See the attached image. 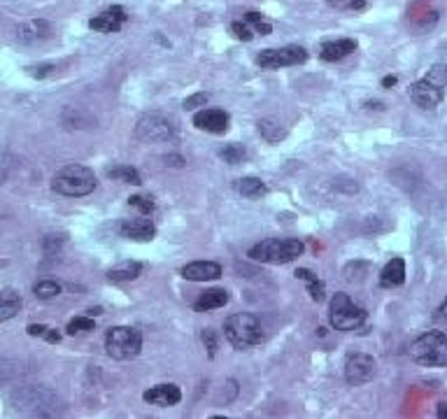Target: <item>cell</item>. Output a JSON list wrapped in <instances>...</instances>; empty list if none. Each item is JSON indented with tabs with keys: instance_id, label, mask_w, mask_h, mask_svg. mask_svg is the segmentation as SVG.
Segmentation results:
<instances>
[{
	"instance_id": "7",
	"label": "cell",
	"mask_w": 447,
	"mask_h": 419,
	"mask_svg": "<svg viewBox=\"0 0 447 419\" xmlns=\"http://www.w3.org/2000/svg\"><path fill=\"white\" fill-rule=\"evenodd\" d=\"M12 403L16 410H21L26 415H54V410L58 405V398L54 391H49L45 387H29V389H21L16 391Z\"/></svg>"
},
{
	"instance_id": "3",
	"label": "cell",
	"mask_w": 447,
	"mask_h": 419,
	"mask_svg": "<svg viewBox=\"0 0 447 419\" xmlns=\"http://www.w3.org/2000/svg\"><path fill=\"white\" fill-rule=\"evenodd\" d=\"M224 335L235 350H250L264 340V328L261 322L250 312H238L224 322Z\"/></svg>"
},
{
	"instance_id": "41",
	"label": "cell",
	"mask_w": 447,
	"mask_h": 419,
	"mask_svg": "<svg viewBox=\"0 0 447 419\" xmlns=\"http://www.w3.org/2000/svg\"><path fill=\"white\" fill-rule=\"evenodd\" d=\"M329 3L333 7H340V10H343V7H349V10H352V0H329Z\"/></svg>"
},
{
	"instance_id": "14",
	"label": "cell",
	"mask_w": 447,
	"mask_h": 419,
	"mask_svg": "<svg viewBox=\"0 0 447 419\" xmlns=\"http://www.w3.org/2000/svg\"><path fill=\"white\" fill-rule=\"evenodd\" d=\"M145 403L149 405H156V408H173V405H178L180 400H182V391L178 385H156L152 389H147L145 394Z\"/></svg>"
},
{
	"instance_id": "27",
	"label": "cell",
	"mask_w": 447,
	"mask_h": 419,
	"mask_svg": "<svg viewBox=\"0 0 447 419\" xmlns=\"http://www.w3.org/2000/svg\"><path fill=\"white\" fill-rule=\"evenodd\" d=\"M33 293L40 301H51V298H56L58 293H61V284L54 282V280H42V282H38L33 287Z\"/></svg>"
},
{
	"instance_id": "43",
	"label": "cell",
	"mask_w": 447,
	"mask_h": 419,
	"mask_svg": "<svg viewBox=\"0 0 447 419\" xmlns=\"http://www.w3.org/2000/svg\"><path fill=\"white\" fill-rule=\"evenodd\" d=\"M96 315H103V310L101 308H91L89 310V317H96Z\"/></svg>"
},
{
	"instance_id": "42",
	"label": "cell",
	"mask_w": 447,
	"mask_h": 419,
	"mask_svg": "<svg viewBox=\"0 0 447 419\" xmlns=\"http://www.w3.org/2000/svg\"><path fill=\"white\" fill-rule=\"evenodd\" d=\"M394 84H396V77H394V75H391V77H384V79H382V86H394Z\"/></svg>"
},
{
	"instance_id": "23",
	"label": "cell",
	"mask_w": 447,
	"mask_h": 419,
	"mask_svg": "<svg viewBox=\"0 0 447 419\" xmlns=\"http://www.w3.org/2000/svg\"><path fill=\"white\" fill-rule=\"evenodd\" d=\"M238 191L245 196V198L250 201H257L261 198V196H266V184L259 180V177H242V180H238Z\"/></svg>"
},
{
	"instance_id": "30",
	"label": "cell",
	"mask_w": 447,
	"mask_h": 419,
	"mask_svg": "<svg viewBox=\"0 0 447 419\" xmlns=\"http://www.w3.org/2000/svg\"><path fill=\"white\" fill-rule=\"evenodd\" d=\"M96 324H93V319L86 315V317H75V319H70V324L66 331L70 335H75V333H84V331H93Z\"/></svg>"
},
{
	"instance_id": "22",
	"label": "cell",
	"mask_w": 447,
	"mask_h": 419,
	"mask_svg": "<svg viewBox=\"0 0 447 419\" xmlns=\"http://www.w3.org/2000/svg\"><path fill=\"white\" fill-rule=\"evenodd\" d=\"M140 273H143V263H138V261H124V263L115 266V268H110L108 271V278L112 282H130V280H135Z\"/></svg>"
},
{
	"instance_id": "11",
	"label": "cell",
	"mask_w": 447,
	"mask_h": 419,
	"mask_svg": "<svg viewBox=\"0 0 447 419\" xmlns=\"http://www.w3.org/2000/svg\"><path fill=\"white\" fill-rule=\"evenodd\" d=\"M229 123H231L229 112H224L219 108H205V110L194 114V126L198 131L212 133V136H222V133H226L229 131Z\"/></svg>"
},
{
	"instance_id": "29",
	"label": "cell",
	"mask_w": 447,
	"mask_h": 419,
	"mask_svg": "<svg viewBox=\"0 0 447 419\" xmlns=\"http://www.w3.org/2000/svg\"><path fill=\"white\" fill-rule=\"evenodd\" d=\"M245 156H247V151H245L242 145H226L222 149V158L226 163H231V166H238L245 161Z\"/></svg>"
},
{
	"instance_id": "38",
	"label": "cell",
	"mask_w": 447,
	"mask_h": 419,
	"mask_svg": "<svg viewBox=\"0 0 447 419\" xmlns=\"http://www.w3.org/2000/svg\"><path fill=\"white\" fill-rule=\"evenodd\" d=\"M47 328L49 326H45V324H31L29 328H26V331H29V335H33V338H45V333H47Z\"/></svg>"
},
{
	"instance_id": "15",
	"label": "cell",
	"mask_w": 447,
	"mask_h": 419,
	"mask_svg": "<svg viewBox=\"0 0 447 419\" xmlns=\"http://www.w3.org/2000/svg\"><path fill=\"white\" fill-rule=\"evenodd\" d=\"M182 278L189 282H212L222 278V266L215 261H194L182 268Z\"/></svg>"
},
{
	"instance_id": "4",
	"label": "cell",
	"mask_w": 447,
	"mask_h": 419,
	"mask_svg": "<svg viewBox=\"0 0 447 419\" xmlns=\"http://www.w3.org/2000/svg\"><path fill=\"white\" fill-rule=\"evenodd\" d=\"M410 359L419 365H428V368H443L447 365V335L441 331L419 335L410 345Z\"/></svg>"
},
{
	"instance_id": "18",
	"label": "cell",
	"mask_w": 447,
	"mask_h": 419,
	"mask_svg": "<svg viewBox=\"0 0 447 419\" xmlns=\"http://www.w3.org/2000/svg\"><path fill=\"white\" fill-rule=\"evenodd\" d=\"M403 282H406V261H403L401 256H396V258H391V261L382 268V273H380V287L394 289V287H401Z\"/></svg>"
},
{
	"instance_id": "24",
	"label": "cell",
	"mask_w": 447,
	"mask_h": 419,
	"mask_svg": "<svg viewBox=\"0 0 447 419\" xmlns=\"http://www.w3.org/2000/svg\"><path fill=\"white\" fill-rule=\"evenodd\" d=\"M108 177L110 180H117V182H124V184H133V186H140L143 184V177H140V173L135 171V168L130 166H112L108 171Z\"/></svg>"
},
{
	"instance_id": "28",
	"label": "cell",
	"mask_w": 447,
	"mask_h": 419,
	"mask_svg": "<svg viewBox=\"0 0 447 419\" xmlns=\"http://www.w3.org/2000/svg\"><path fill=\"white\" fill-rule=\"evenodd\" d=\"M245 21H247L252 26V31L259 35H270V31H273V26H270L259 12H247L245 14Z\"/></svg>"
},
{
	"instance_id": "25",
	"label": "cell",
	"mask_w": 447,
	"mask_h": 419,
	"mask_svg": "<svg viewBox=\"0 0 447 419\" xmlns=\"http://www.w3.org/2000/svg\"><path fill=\"white\" fill-rule=\"evenodd\" d=\"M296 278L298 280H303V282H308V291H310V298L312 301H324V282L314 275L312 271L308 268H298L296 271Z\"/></svg>"
},
{
	"instance_id": "16",
	"label": "cell",
	"mask_w": 447,
	"mask_h": 419,
	"mask_svg": "<svg viewBox=\"0 0 447 419\" xmlns=\"http://www.w3.org/2000/svg\"><path fill=\"white\" fill-rule=\"evenodd\" d=\"M119 233H121V238H126V240L147 243V240H154L156 226L149 219H124L119 224Z\"/></svg>"
},
{
	"instance_id": "33",
	"label": "cell",
	"mask_w": 447,
	"mask_h": 419,
	"mask_svg": "<svg viewBox=\"0 0 447 419\" xmlns=\"http://www.w3.org/2000/svg\"><path fill=\"white\" fill-rule=\"evenodd\" d=\"M231 31H233V35L238 40H245V42H250L252 38H254V31H252V26L247 24V21H233L231 24Z\"/></svg>"
},
{
	"instance_id": "13",
	"label": "cell",
	"mask_w": 447,
	"mask_h": 419,
	"mask_svg": "<svg viewBox=\"0 0 447 419\" xmlns=\"http://www.w3.org/2000/svg\"><path fill=\"white\" fill-rule=\"evenodd\" d=\"M410 98H413V103L417 105V108L431 110L443 101V89L431 84L428 79H419V82L410 86Z\"/></svg>"
},
{
	"instance_id": "17",
	"label": "cell",
	"mask_w": 447,
	"mask_h": 419,
	"mask_svg": "<svg viewBox=\"0 0 447 419\" xmlns=\"http://www.w3.org/2000/svg\"><path fill=\"white\" fill-rule=\"evenodd\" d=\"M352 51H356V40H333V42H324L319 49V59L327 61V64H336V61H343L345 56H349Z\"/></svg>"
},
{
	"instance_id": "12",
	"label": "cell",
	"mask_w": 447,
	"mask_h": 419,
	"mask_svg": "<svg viewBox=\"0 0 447 419\" xmlns=\"http://www.w3.org/2000/svg\"><path fill=\"white\" fill-rule=\"evenodd\" d=\"M128 21V14L121 5H115L110 7V10L101 12L98 16H93L89 21V29L91 31H98V33H117L121 31V26Z\"/></svg>"
},
{
	"instance_id": "10",
	"label": "cell",
	"mask_w": 447,
	"mask_h": 419,
	"mask_svg": "<svg viewBox=\"0 0 447 419\" xmlns=\"http://www.w3.org/2000/svg\"><path fill=\"white\" fill-rule=\"evenodd\" d=\"M375 359L371 354L366 352H354L347 356L345 361V380L347 385L352 387H359V385H366V382H371L375 378Z\"/></svg>"
},
{
	"instance_id": "26",
	"label": "cell",
	"mask_w": 447,
	"mask_h": 419,
	"mask_svg": "<svg viewBox=\"0 0 447 419\" xmlns=\"http://www.w3.org/2000/svg\"><path fill=\"white\" fill-rule=\"evenodd\" d=\"M259 133H261V136H264L268 142H279V140H282V138L287 136L284 128H279V123L273 121V119H261V121H259Z\"/></svg>"
},
{
	"instance_id": "1",
	"label": "cell",
	"mask_w": 447,
	"mask_h": 419,
	"mask_svg": "<svg viewBox=\"0 0 447 419\" xmlns=\"http://www.w3.org/2000/svg\"><path fill=\"white\" fill-rule=\"evenodd\" d=\"M96 184L98 180H96L93 171L82 163H68L58 168L56 175L51 177V189L68 198H82V196L93 193Z\"/></svg>"
},
{
	"instance_id": "8",
	"label": "cell",
	"mask_w": 447,
	"mask_h": 419,
	"mask_svg": "<svg viewBox=\"0 0 447 419\" xmlns=\"http://www.w3.org/2000/svg\"><path fill=\"white\" fill-rule=\"evenodd\" d=\"M135 136L145 142H168L175 136V126L168 117L159 112L143 114L135 123Z\"/></svg>"
},
{
	"instance_id": "32",
	"label": "cell",
	"mask_w": 447,
	"mask_h": 419,
	"mask_svg": "<svg viewBox=\"0 0 447 419\" xmlns=\"http://www.w3.org/2000/svg\"><path fill=\"white\" fill-rule=\"evenodd\" d=\"M16 375H19V365H16L14 361H10V359H3V356H0V385L14 380Z\"/></svg>"
},
{
	"instance_id": "34",
	"label": "cell",
	"mask_w": 447,
	"mask_h": 419,
	"mask_svg": "<svg viewBox=\"0 0 447 419\" xmlns=\"http://www.w3.org/2000/svg\"><path fill=\"white\" fill-rule=\"evenodd\" d=\"M424 79H428V82L431 84H436V86H445L447 84V68L445 66H433L431 70H428V75L424 77Z\"/></svg>"
},
{
	"instance_id": "45",
	"label": "cell",
	"mask_w": 447,
	"mask_h": 419,
	"mask_svg": "<svg viewBox=\"0 0 447 419\" xmlns=\"http://www.w3.org/2000/svg\"><path fill=\"white\" fill-rule=\"evenodd\" d=\"M3 177H5V173H0V182H3Z\"/></svg>"
},
{
	"instance_id": "21",
	"label": "cell",
	"mask_w": 447,
	"mask_h": 419,
	"mask_svg": "<svg viewBox=\"0 0 447 419\" xmlns=\"http://www.w3.org/2000/svg\"><path fill=\"white\" fill-rule=\"evenodd\" d=\"M21 310V296L10 287H0V322H7L19 315Z\"/></svg>"
},
{
	"instance_id": "5",
	"label": "cell",
	"mask_w": 447,
	"mask_h": 419,
	"mask_svg": "<svg viewBox=\"0 0 447 419\" xmlns=\"http://www.w3.org/2000/svg\"><path fill=\"white\" fill-rule=\"evenodd\" d=\"M105 350H108V356L117 361L135 359L143 350V333L133 326H112L105 333Z\"/></svg>"
},
{
	"instance_id": "6",
	"label": "cell",
	"mask_w": 447,
	"mask_h": 419,
	"mask_svg": "<svg viewBox=\"0 0 447 419\" xmlns=\"http://www.w3.org/2000/svg\"><path fill=\"white\" fill-rule=\"evenodd\" d=\"M329 322L336 331H356L366 322V310L349 298V293H336L331 298Z\"/></svg>"
},
{
	"instance_id": "19",
	"label": "cell",
	"mask_w": 447,
	"mask_h": 419,
	"mask_svg": "<svg viewBox=\"0 0 447 419\" xmlns=\"http://www.w3.org/2000/svg\"><path fill=\"white\" fill-rule=\"evenodd\" d=\"M226 303H229V291L215 287V289H207V291L200 293V296L194 301V310L196 312H210V310L224 308Z\"/></svg>"
},
{
	"instance_id": "2",
	"label": "cell",
	"mask_w": 447,
	"mask_h": 419,
	"mask_svg": "<svg viewBox=\"0 0 447 419\" xmlns=\"http://www.w3.org/2000/svg\"><path fill=\"white\" fill-rule=\"evenodd\" d=\"M305 252V245L298 238H268L254 245L247 256L252 261L259 263H270V266H282L292 263Z\"/></svg>"
},
{
	"instance_id": "31",
	"label": "cell",
	"mask_w": 447,
	"mask_h": 419,
	"mask_svg": "<svg viewBox=\"0 0 447 419\" xmlns=\"http://www.w3.org/2000/svg\"><path fill=\"white\" fill-rule=\"evenodd\" d=\"M128 205H130V208L140 210L143 215H152V212H154V198H152V196H143V193L130 196Z\"/></svg>"
},
{
	"instance_id": "9",
	"label": "cell",
	"mask_w": 447,
	"mask_h": 419,
	"mask_svg": "<svg viewBox=\"0 0 447 419\" xmlns=\"http://www.w3.org/2000/svg\"><path fill=\"white\" fill-rule=\"evenodd\" d=\"M308 61V51L298 44H289V47L279 49H264L257 56V64L264 70H277V68H289V66H301Z\"/></svg>"
},
{
	"instance_id": "39",
	"label": "cell",
	"mask_w": 447,
	"mask_h": 419,
	"mask_svg": "<svg viewBox=\"0 0 447 419\" xmlns=\"http://www.w3.org/2000/svg\"><path fill=\"white\" fill-rule=\"evenodd\" d=\"M45 340H47V343H61V333L56 331V328H47Z\"/></svg>"
},
{
	"instance_id": "20",
	"label": "cell",
	"mask_w": 447,
	"mask_h": 419,
	"mask_svg": "<svg viewBox=\"0 0 447 419\" xmlns=\"http://www.w3.org/2000/svg\"><path fill=\"white\" fill-rule=\"evenodd\" d=\"M49 31H51V26L47 21L35 19V21L24 24L21 29L16 31V40L24 42V44H33V42H40V40L49 38Z\"/></svg>"
},
{
	"instance_id": "35",
	"label": "cell",
	"mask_w": 447,
	"mask_h": 419,
	"mask_svg": "<svg viewBox=\"0 0 447 419\" xmlns=\"http://www.w3.org/2000/svg\"><path fill=\"white\" fill-rule=\"evenodd\" d=\"M203 343H205L207 354L215 356V352H217V331H215V328H205V331H203Z\"/></svg>"
},
{
	"instance_id": "37",
	"label": "cell",
	"mask_w": 447,
	"mask_h": 419,
	"mask_svg": "<svg viewBox=\"0 0 447 419\" xmlns=\"http://www.w3.org/2000/svg\"><path fill=\"white\" fill-rule=\"evenodd\" d=\"M51 70H54V66L51 64H42V66H31L29 68V75H33V77H38V79H42V77H47Z\"/></svg>"
},
{
	"instance_id": "40",
	"label": "cell",
	"mask_w": 447,
	"mask_h": 419,
	"mask_svg": "<svg viewBox=\"0 0 447 419\" xmlns=\"http://www.w3.org/2000/svg\"><path fill=\"white\" fill-rule=\"evenodd\" d=\"M436 319H441V322H447V298L443 301V306L436 310Z\"/></svg>"
},
{
	"instance_id": "44",
	"label": "cell",
	"mask_w": 447,
	"mask_h": 419,
	"mask_svg": "<svg viewBox=\"0 0 447 419\" xmlns=\"http://www.w3.org/2000/svg\"><path fill=\"white\" fill-rule=\"evenodd\" d=\"M438 415H441V417H447V408L441 405V410H438Z\"/></svg>"
},
{
	"instance_id": "36",
	"label": "cell",
	"mask_w": 447,
	"mask_h": 419,
	"mask_svg": "<svg viewBox=\"0 0 447 419\" xmlns=\"http://www.w3.org/2000/svg\"><path fill=\"white\" fill-rule=\"evenodd\" d=\"M207 103V94H194V96H189L187 101H184V108L187 110H196V108H200V105H205Z\"/></svg>"
}]
</instances>
